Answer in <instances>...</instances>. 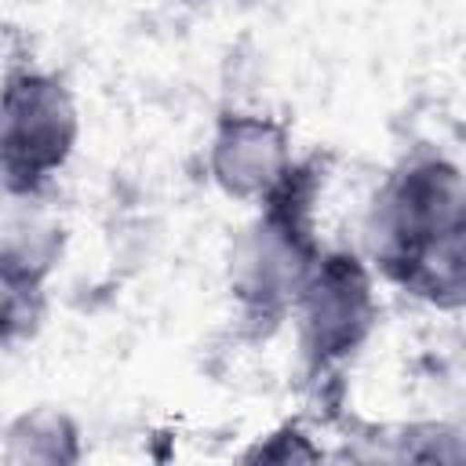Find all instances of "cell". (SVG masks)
<instances>
[{"label": "cell", "instance_id": "obj_1", "mask_svg": "<svg viewBox=\"0 0 466 466\" xmlns=\"http://www.w3.org/2000/svg\"><path fill=\"white\" fill-rule=\"evenodd\" d=\"M375 277L459 313L466 302V186L441 149L408 153L368 200L364 251Z\"/></svg>", "mask_w": 466, "mask_h": 466}, {"label": "cell", "instance_id": "obj_2", "mask_svg": "<svg viewBox=\"0 0 466 466\" xmlns=\"http://www.w3.org/2000/svg\"><path fill=\"white\" fill-rule=\"evenodd\" d=\"M328 182L324 157H299L291 171L255 204V215L237 233L226 262V291L237 320L251 335L277 331L324 244L317 208Z\"/></svg>", "mask_w": 466, "mask_h": 466}, {"label": "cell", "instance_id": "obj_3", "mask_svg": "<svg viewBox=\"0 0 466 466\" xmlns=\"http://www.w3.org/2000/svg\"><path fill=\"white\" fill-rule=\"evenodd\" d=\"M375 269L353 248H324L309 269L302 291L295 295L291 320L302 375L309 386L324 390L342 379L368 339L379 328V291Z\"/></svg>", "mask_w": 466, "mask_h": 466}, {"label": "cell", "instance_id": "obj_4", "mask_svg": "<svg viewBox=\"0 0 466 466\" xmlns=\"http://www.w3.org/2000/svg\"><path fill=\"white\" fill-rule=\"evenodd\" d=\"M80 109L62 76L18 66L0 80V186L40 197L73 160Z\"/></svg>", "mask_w": 466, "mask_h": 466}, {"label": "cell", "instance_id": "obj_5", "mask_svg": "<svg viewBox=\"0 0 466 466\" xmlns=\"http://www.w3.org/2000/svg\"><path fill=\"white\" fill-rule=\"evenodd\" d=\"M291 127L269 113L229 109L208 138V178L229 200L258 204L295 164Z\"/></svg>", "mask_w": 466, "mask_h": 466}, {"label": "cell", "instance_id": "obj_6", "mask_svg": "<svg viewBox=\"0 0 466 466\" xmlns=\"http://www.w3.org/2000/svg\"><path fill=\"white\" fill-rule=\"evenodd\" d=\"M55 244H4L0 248V357L29 342L47 317V280Z\"/></svg>", "mask_w": 466, "mask_h": 466}, {"label": "cell", "instance_id": "obj_7", "mask_svg": "<svg viewBox=\"0 0 466 466\" xmlns=\"http://www.w3.org/2000/svg\"><path fill=\"white\" fill-rule=\"evenodd\" d=\"M0 455L7 462L29 466H73L84 459V441H80V426L69 411L51 408V404H36L18 411L7 426H4V448Z\"/></svg>", "mask_w": 466, "mask_h": 466}, {"label": "cell", "instance_id": "obj_8", "mask_svg": "<svg viewBox=\"0 0 466 466\" xmlns=\"http://www.w3.org/2000/svg\"><path fill=\"white\" fill-rule=\"evenodd\" d=\"M393 444V451L386 459H408V462H455L462 455L459 433L444 422H411V426H397L390 437H382Z\"/></svg>", "mask_w": 466, "mask_h": 466}, {"label": "cell", "instance_id": "obj_9", "mask_svg": "<svg viewBox=\"0 0 466 466\" xmlns=\"http://www.w3.org/2000/svg\"><path fill=\"white\" fill-rule=\"evenodd\" d=\"M248 462H317L324 451L313 444V437L302 430V422H284L269 433H262L248 451Z\"/></svg>", "mask_w": 466, "mask_h": 466}]
</instances>
